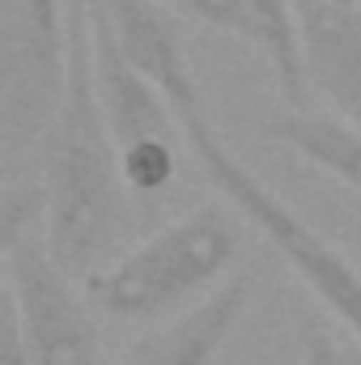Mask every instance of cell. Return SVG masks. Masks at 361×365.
<instances>
[{
	"label": "cell",
	"instance_id": "3957f363",
	"mask_svg": "<svg viewBox=\"0 0 361 365\" xmlns=\"http://www.w3.org/2000/svg\"><path fill=\"white\" fill-rule=\"evenodd\" d=\"M179 128L187 136V145H191V153H195V162L204 166V175L255 221V230L285 255V264L306 280V289L357 336L361 344V272L357 268L230 153V145L217 136V128L208 123L204 110L183 115Z\"/></svg>",
	"mask_w": 361,
	"mask_h": 365
},
{
	"label": "cell",
	"instance_id": "8fae6325",
	"mask_svg": "<svg viewBox=\"0 0 361 365\" xmlns=\"http://www.w3.org/2000/svg\"><path fill=\"white\" fill-rule=\"evenodd\" d=\"M251 17L260 26L264 38V56L272 64L276 90L289 102V110H302L306 98V56H302V34H298V17H293V0H247Z\"/></svg>",
	"mask_w": 361,
	"mask_h": 365
},
{
	"label": "cell",
	"instance_id": "277c9868",
	"mask_svg": "<svg viewBox=\"0 0 361 365\" xmlns=\"http://www.w3.org/2000/svg\"><path fill=\"white\" fill-rule=\"evenodd\" d=\"M68 34L39 26L17 0H0V162L4 182L26 179L64 106Z\"/></svg>",
	"mask_w": 361,
	"mask_h": 365
},
{
	"label": "cell",
	"instance_id": "4fadbf2b",
	"mask_svg": "<svg viewBox=\"0 0 361 365\" xmlns=\"http://www.w3.org/2000/svg\"><path fill=\"white\" fill-rule=\"evenodd\" d=\"M171 4H179L183 13H191L195 21H204V26H213V30H225V34L251 43V47H264L260 26H255L247 0H171Z\"/></svg>",
	"mask_w": 361,
	"mask_h": 365
},
{
	"label": "cell",
	"instance_id": "8992f818",
	"mask_svg": "<svg viewBox=\"0 0 361 365\" xmlns=\"http://www.w3.org/2000/svg\"><path fill=\"white\" fill-rule=\"evenodd\" d=\"M86 9H90L93 81H98V98H102V110H106L115 145L132 149V145H145V140H171V132H175L171 102L153 90L136 73V64L123 56V47H119L115 30L106 21L102 0H86Z\"/></svg>",
	"mask_w": 361,
	"mask_h": 365
},
{
	"label": "cell",
	"instance_id": "52a82bcc",
	"mask_svg": "<svg viewBox=\"0 0 361 365\" xmlns=\"http://www.w3.org/2000/svg\"><path fill=\"white\" fill-rule=\"evenodd\" d=\"M106 21L123 47V56L136 64V73L162 93L175 110V119L204 110L200 86L191 77L187 51H183L179 26L158 0H102Z\"/></svg>",
	"mask_w": 361,
	"mask_h": 365
},
{
	"label": "cell",
	"instance_id": "5bb4252c",
	"mask_svg": "<svg viewBox=\"0 0 361 365\" xmlns=\"http://www.w3.org/2000/svg\"><path fill=\"white\" fill-rule=\"evenodd\" d=\"M298 353H302V365H357L353 357V344H340L319 319L302 314L298 319Z\"/></svg>",
	"mask_w": 361,
	"mask_h": 365
},
{
	"label": "cell",
	"instance_id": "6da1fadb",
	"mask_svg": "<svg viewBox=\"0 0 361 365\" xmlns=\"http://www.w3.org/2000/svg\"><path fill=\"white\" fill-rule=\"evenodd\" d=\"M39 179L47 182V251L64 272L90 280L123 230V170L93 81L90 9L68 0V90L43 140Z\"/></svg>",
	"mask_w": 361,
	"mask_h": 365
},
{
	"label": "cell",
	"instance_id": "9c48e42d",
	"mask_svg": "<svg viewBox=\"0 0 361 365\" xmlns=\"http://www.w3.org/2000/svg\"><path fill=\"white\" fill-rule=\"evenodd\" d=\"M251 272L225 280L221 289H213L200 306H191L183 319L171 327L145 336L132 349L128 365H208L217 357V349L230 340V331L238 327L247 302H251Z\"/></svg>",
	"mask_w": 361,
	"mask_h": 365
},
{
	"label": "cell",
	"instance_id": "2e32d148",
	"mask_svg": "<svg viewBox=\"0 0 361 365\" xmlns=\"http://www.w3.org/2000/svg\"><path fill=\"white\" fill-rule=\"evenodd\" d=\"M319 4H327V9H357L361 0H319Z\"/></svg>",
	"mask_w": 361,
	"mask_h": 365
},
{
	"label": "cell",
	"instance_id": "5b68a950",
	"mask_svg": "<svg viewBox=\"0 0 361 365\" xmlns=\"http://www.w3.org/2000/svg\"><path fill=\"white\" fill-rule=\"evenodd\" d=\"M4 297L17 310L34 365H98V327L73 293V276L51 259L47 238L26 234L4 242Z\"/></svg>",
	"mask_w": 361,
	"mask_h": 365
},
{
	"label": "cell",
	"instance_id": "30bf717a",
	"mask_svg": "<svg viewBox=\"0 0 361 365\" xmlns=\"http://www.w3.org/2000/svg\"><path fill=\"white\" fill-rule=\"evenodd\" d=\"M260 136L302 153L332 179L361 191V128L353 123L332 115H310V110H280L260 123Z\"/></svg>",
	"mask_w": 361,
	"mask_h": 365
},
{
	"label": "cell",
	"instance_id": "7c38bea8",
	"mask_svg": "<svg viewBox=\"0 0 361 365\" xmlns=\"http://www.w3.org/2000/svg\"><path fill=\"white\" fill-rule=\"evenodd\" d=\"M119 170L136 195H158L175 179V145L171 140H145V145L119 149Z\"/></svg>",
	"mask_w": 361,
	"mask_h": 365
},
{
	"label": "cell",
	"instance_id": "9a60e30c",
	"mask_svg": "<svg viewBox=\"0 0 361 365\" xmlns=\"http://www.w3.org/2000/svg\"><path fill=\"white\" fill-rule=\"evenodd\" d=\"M0 365H34L30 349H26V336H21V323H17V310L9 297H0Z\"/></svg>",
	"mask_w": 361,
	"mask_h": 365
},
{
	"label": "cell",
	"instance_id": "e0dca14e",
	"mask_svg": "<svg viewBox=\"0 0 361 365\" xmlns=\"http://www.w3.org/2000/svg\"><path fill=\"white\" fill-rule=\"evenodd\" d=\"M353 357H357V365H361V344H353Z\"/></svg>",
	"mask_w": 361,
	"mask_h": 365
},
{
	"label": "cell",
	"instance_id": "7a4b0ae2",
	"mask_svg": "<svg viewBox=\"0 0 361 365\" xmlns=\"http://www.w3.org/2000/svg\"><path fill=\"white\" fill-rule=\"evenodd\" d=\"M238 255V230L221 208H195L136 251L102 264L86 280L90 302L123 323H145L171 310L200 284L217 280Z\"/></svg>",
	"mask_w": 361,
	"mask_h": 365
},
{
	"label": "cell",
	"instance_id": "ba28073f",
	"mask_svg": "<svg viewBox=\"0 0 361 365\" xmlns=\"http://www.w3.org/2000/svg\"><path fill=\"white\" fill-rule=\"evenodd\" d=\"M306 77L327 102L340 106L345 123L361 128V13L327 9L319 0H293Z\"/></svg>",
	"mask_w": 361,
	"mask_h": 365
}]
</instances>
